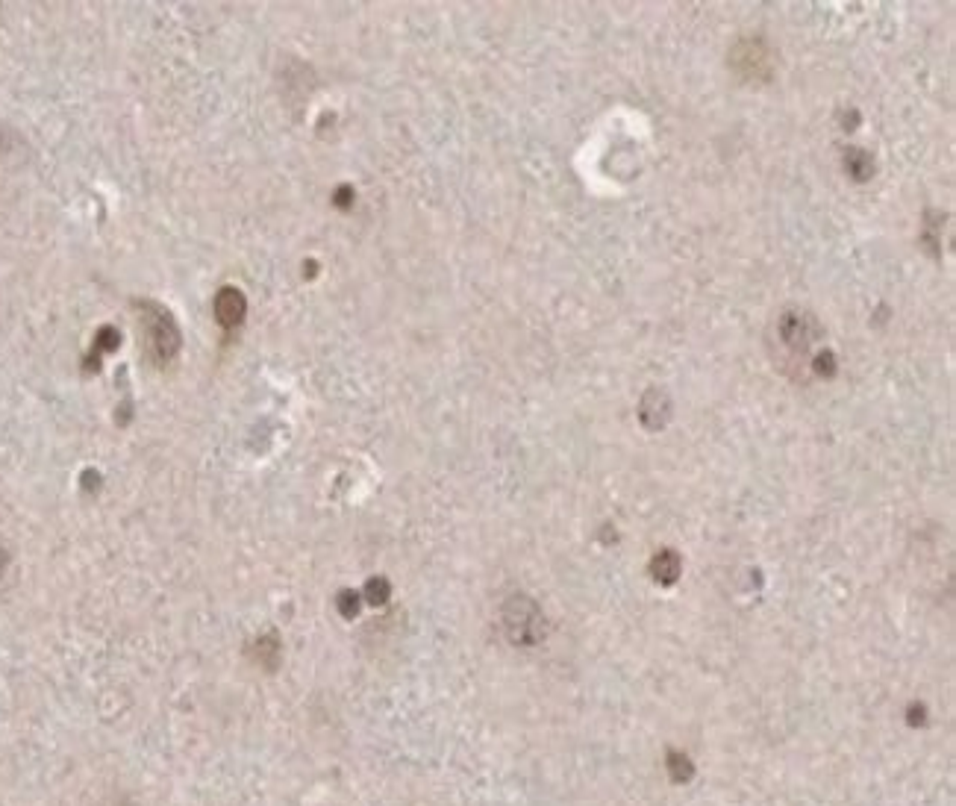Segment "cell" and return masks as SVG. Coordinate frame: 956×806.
Wrapping results in <instances>:
<instances>
[{
	"label": "cell",
	"mask_w": 956,
	"mask_h": 806,
	"mask_svg": "<svg viewBox=\"0 0 956 806\" xmlns=\"http://www.w3.org/2000/svg\"><path fill=\"white\" fill-rule=\"evenodd\" d=\"M245 312H248V301L239 289L227 286L221 289V295L215 298V315L221 321V327H236L245 321Z\"/></svg>",
	"instance_id": "obj_2"
},
{
	"label": "cell",
	"mask_w": 956,
	"mask_h": 806,
	"mask_svg": "<svg viewBox=\"0 0 956 806\" xmlns=\"http://www.w3.org/2000/svg\"><path fill=\"white\" fill-rule=\"evenodd\" d=\"M845 165H848V171H851L854 177H859V180H865V177L871 174V168H874V162L862 151H851V156L845 159Z\"/></svg>",
	"instance_id": "obj_3"
},
{
	"label": "cell",
	"mask_w": 956,
	"mask_h": 806,
	"mask_svg": "<svg viewBox=\"0 0 956 806\" xmlns=\"http://www.w3.org/2000/svg\"><path fill=\"white\" fill-rule=\"evenodd\" d=\"M145 333H148V348L153 359L171 362L174 353L180 351V327L162 306H148L145 312Z\"/></svg>",
	"instance_id": "obj_1"
}]
</instances>
